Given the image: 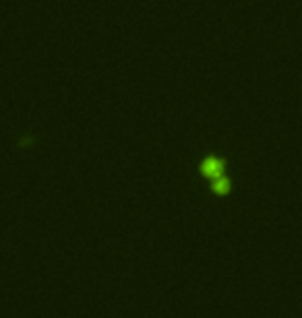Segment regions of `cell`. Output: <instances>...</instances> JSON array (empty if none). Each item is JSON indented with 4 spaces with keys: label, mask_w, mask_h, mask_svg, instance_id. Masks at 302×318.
I'll use <instances>...</instances> for the list:
<instances>
[{
    "label": "cell",
    "mask_w": 302,
    "mask_h": 318,
    "mask_svg": "<svg viewBox=\"0 0 302 318\" xmlns=\"http://www.w3.org/2000/svg\"><path fill=\"white\" fill-rule=\"evenodd\" d=\"M201 172H203V176H207L211 180L224 178V161L217 157H207L201 163Z\"/></svg>",
    "instance_id": "cell-1"
}]
</instances>
